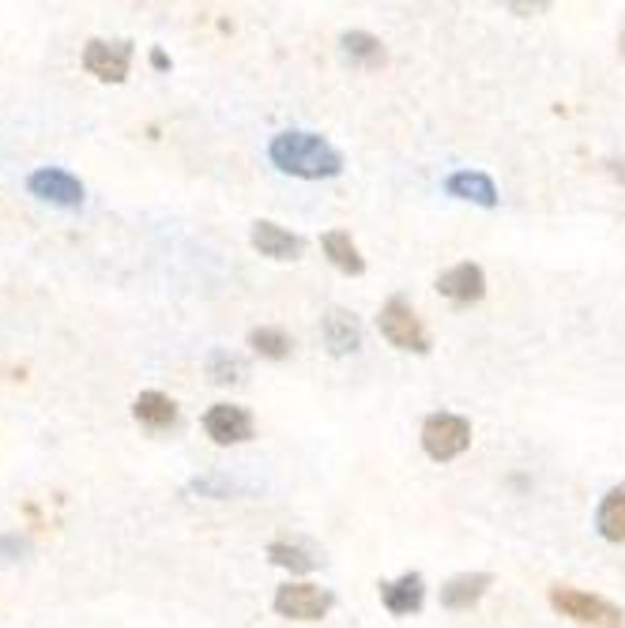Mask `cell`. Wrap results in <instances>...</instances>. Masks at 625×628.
<instances>
[{"instance_id":"1","label":"cell","mask_w":625,"mask_h":628,"mask_svg":"<svg viewBox=\"0 0 625 628\" xmlns=\"http://www.w3.org/2000/svg\"><path fill=\"white\" fill-rule=\"evenodd\" d=\"M268 155L279 173L302 177V181H321L343 170V155L316 132H279Z\"/></svg>"},{"instance_id":"2","label":"cell","mask_w":625,"mask_h":628,"mask_svg":"<svg viewBox=\"0 0 625 628\" xmlns=\"http://www.w3.org/2000/svg\"><path fill=\"white\" fill-rule=\"evenodd\" d=\"M550 606L558 609L561 617L569 621L584 625V628H625V614L614 603H606L600 595H588V591H577V587H550Z\"/></svg>"},{"instance_id":"3","label":"cell","mask_w":625,"mask_h":628,"mask_svg":"<svg viewBox=\"0 0 625 628\" xmlns=\"http://www.w3.org/2000/svg\"><path fill=\"white\" fill-rule=\"evenodd\" d=\"M422 448H426L429 459L437 463H448V459L464 456L471 448V422L464 414H429L422 422Z\"/></svg>"},{"instance_id":"4","label":"cell","mask_w":625,"mask_h":628,"mask_svg":"<svg viewBox=\"0 0 625 628\" xmlns=\"http://www.w3.org/2000/svg\"><path fill=\"white\" fill-rule=\"evenodd\" d=\"M377 327H381V335L392 343L395 350L429 354L426 324L418 321V313L408 302H403V298H392V302H384V309L377 313Z\"/></svg>"},{"instance_id":"5","label":"cell","mask_w":625,"mask_h":628,"mask_svg":"<svg viewBox=\"0 0 625 628\" xmlns=\"http://www.w3.org/2000/svg\"><path fill=\"white\" fill-rule=\"evenodd\" d=\"M332 603H336L332 591L316 587V583H283L271 606H276L279 617H290V621H321Z\"/></svg>"},{"instance_id":"6","label":"cell","mask_w":625,"mask_h":628,"mask_svg":"<svg viewBox=\"0 0 625 628\" xmlns=\"http://www.w3.org/2000/svg\"><path fill=\"white\" fill-rule=\"evenodd\" d=\"M83 68L94 79H102V83H125L129 68H132V42L129 38H121V42H102V38L87 42Z\"/></svg>"},{"instance_id":"7","label":"cell","mask_w":625,"mask_h":628,"mask_svg":"<svg viewBox=\"0 0 625 628\" xmlns=\"http://www.w3.org/2000/svg\"><path fill=\"white\" fill-rule=\"evenodd\" d=\"M204 433L215 445H245V440H253V414L245 411V406L237 403H215L211 411L204 414Z\"/></svg>"},{"instance_id":"8","label":"cell","mask_w":625,"mask_h":628,"mask_svg":"<svg viewBox=\"0 0 625 628\" xmlns=\"http://www.w3.org/2000/svg\"><path fill=\"white\" fill-rule=\"evenodd\" d=\"M26 189H31V197L57 203V208H79V203H83V181L68 170H57V166L34 170L26 177Z\"/></svg>"},{"instance_id":"9","label":"cell","mask_w":625,"mask_h":628,"mask_svg":"<svg viewBox=\"0 0 625 628\" xmlns=\"http://www.w3.org/2000/svg\"><path fill=\"white\" fill-rule=\"evenodd\" d=\"M437 294L448 298L453 305H475L482 294H487V271L471 260L456 263V268H448L437 276Z\"/></svg>"},{"instance_id":"10","label":"cell","mask_w":625,"mask_h":628,"mask_svg":"<svg viewBox=\"0 0 625 628\" xmlns=\"http://www.w3.org/2000/svg\"><path fill=\"white\" fill-rule=\"evenodd\" d=\"M253 249L260 256H268V260H298V256L305 253V242L298 234H290L279 223H268V218H260V223H253V234H249Z\"/></svg>"},{"instance_id":"11","label":"cell","mask_w":625,"mask_h":628,"mask_svg":"<svg viewBox=\"0 0 625 628\" xmlns=\"http://www.w3.org/2000/svg\"><path fill=\"white\" fill-rule=\"evenodd\" d=\"M321 335L328 343V350L343 358V354H355L362 347V321L355 313H347V309H328L321 321Z\"/></svg>"},{"instance_id":"12","label":"cell","mask_w":625,"mask_h":628,"mask_svg":"<svg viewBox=\"0 0 625 628\" xmlns=\"http://www.w3.org/2000/svg\"><path fill=\"white\" fill-rule=\"evenodd\" d=\"M381 603L395 617L418 614L422 603H426V583H422L418 572H403L400 580L381 583Z\"/></svg>"},{"instance_id":"13","label":"cell","mask_w":625,"mask_h":628,"mask_svg":"<svg viewBox=\"0 0 625 628\" xmlns=\"http://www.w3.org/2000/svg\"><path fill=\"white\" fill-rule=\"evenodd\" d=\"M490 583H494L490 572H460V576H453L442 587V606L456 609V614H460V609H471L490 591Z\"/></svg>"},{"instance_id":"14","label":"cell","mask_w":625,"mask_h":628,"mask_svg":"<svg viewBox=\"0 0 625 628\" xmlns=\"http://www.w3.org/2000/svg\"><path fill=\"white\" fill-rule=\"evenodd\" d=\"M445 192L456 200H468V203H479V208H498V184L494 177L479 173V170H460L445 181Z\"/></svg>"},{"instance_id":"15","label":"cell","mask_w":625,"mask_h":628,"mask_svg":"<svg viewBox=\"0 0 625 628\" xmlns=\"http://www.w3.org/2000/svg\"><path fill=\"white\" fill-rule=\"evenodd\" d=\"M321 245H324V256L336 263L343 276H362V271H366L362 253H358V245L350 242L347 229H328V234L321 237Z\"/></svg>"},{"instance_id":"16","label":"cell","mask_w":625,"mask_h":628,"mask_svg":"<svg viewBox=\"0 0 625 628\" xmlns=\"http://www.w3.org/2000/svg\"><path fill=\"white\" fill-rule=\"evenodd\" d=\"M595 530L606 542H625V485H614L595 508Z\"/></svg>"},{"instance_id":"17","label":"cell","mask_w":625,"mask_h":628,"mask_svg":"<svg viewBox=\"0 0 625 628\" xmlns=\"http://www.w3.org/2000/svg\"><path fill=\"white\" fill-rule=\"evenodd\" d=\"M132 414H136V422H144V426L166 429L178 422V403L163 392H139L136 403H132Z\"/></svg>"},{"instance_id":"18","label":"cell","mask_w":625,"mask_h":628,"mask_svg":"<svg viewBox=\"0 0 625 628\" xmlns=\"http://www.w3.org/2000/svg\"><path fill=\"white\" fill-rule=\"evenodd\" d=\"M249 347L260 354V358H271V361H279V358H287L290 354V335L283 332V327H271V324H264V327H253L249 332Z\"/></svg>"},{"instance_id":"19","label":"cell","mask_w":625,"mask_h":628,"mask_svg":"<svg viewBox=\"0 0 625 628\" xmlns=\"http://www.w3.org/2000/svg\"><path fill=\"white\" fill-rule=\"evenodd\" d=\"M343 53H347L350 60H358V65H369V68L384 60L381 38H373V34H366V31H347V34H343Z\"/></svg>"},{"instance_id":"20","label":"cell","mask_w":625,"mask_h":628,"mask_svg":"<svg viewBox=\"0 0 625 628\" xmlns=\"http://www.w3.org/2000/svg\"><path fill=\"white\" fill-rule=\"evenodd\" d=\"M268 561H271V564H279V569L298 572V576H305V572H313V569H316L313 557L305 553L302 546H294V542H271V546H268Z\"/></svg>"},{"instance_id":"21","label":"cell","mask_w":625,"mask_h":628,"mask_svg":"<svg viewBox=\"0 0 625 628\" xmlns=\"http://www.w3.org/2000/svg\"><path fill=\"white\" fill-rule=\"evenodd\" d=\"M208 373L215 384H237L245 373V366H242V358H234V354H226V350H215L208 358Z\"/></svg>"},{"instance_id":"22","label":"cell","mask_w":625,"mask_h":628,"mask_svg":"<svg viewBox=\"0 0 625 628\" xmlns=\"http://www.w3.org/2000/svg\"><path fill=\"white\" fill-rule=\"evenodd\" d=\"M23 550H26V538H15V535L0 538V553H23Z\"/></svg>"},{"instance_id":"23","label":"cell","mask_w":625,"mask_h":628,"mask_svg":"<svg viewBox=\"0 0 625 628\" xmlns=\"http://www.w3.org/2000/svg\"><path fill=\"white\" fill-rule=\"evenodd\" d=\"M152 65H155V68H170V60H166L163 49H155V53H152Z\"/></svg>"},{"instance_id":"24","label":"cell","mask_w":625,"mask_h":628,"mask_svg":"<svg viewBox=\"0 0 625 628\" xmlns=\"http://www.w3.org/2000/svg\"><path fill=\"white\" fill-rule=\"evenodd\" d=\"M618 46H622V53H625V31L618 34Z\"/></svg>"}]
</instances>
